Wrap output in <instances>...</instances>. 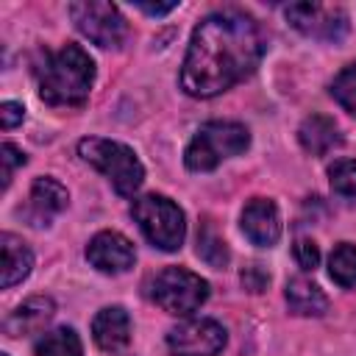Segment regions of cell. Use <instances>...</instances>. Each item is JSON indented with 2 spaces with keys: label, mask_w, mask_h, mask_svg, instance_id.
<instances>
[{
  "label": "cell",
  "mask_w": 356,
  "mask_h": 356,
  "mask_svg": "<svg viewBox=\"0 0 356 356\" xmlns=\"http://www.w3.org/2000/svg\"><path fill=\"white\" fill-rule=\"evenodd\" d=\"M267 50L259 22L236 8L211 11L192 31L181 86L192 97H214L245 81Z\"/></svg>",
  "instance_id": "cell-1"
},
{
  "label": "cell",
  "mask_w": 356,
  "mask_h": 356,
  "mask_svg": "<svg viewBox=\"0 0 356 356\" xmlns=\"http://www.w3.org/2000/svg\"><path fill=\"white\" fill-rule=\"evenodd\" d=\"M36 78L39 97L47 106H83L92 92L95 61L81 44L67 42L61 50L44 53L36 67Z\"/></svg>",
  "instance_id": "cell-2"
},
{
  "label": "cell",
  "mask_w": 356,
  "mask_h": 356,
  "mask_svg": "<svg viewBox=\"0 0 356 356\" xmlns=\"http://www.w3.org/2000/svg\"><path fill=\"white\" fill-rule=\"evenodd\" d=\"M248 145H250V134L242 122L211 120V122H203L197 128V134L192 136V142L186 145L184 164L192 172H209L222 159H231V156H239L242 150H248Z\"/></svg>",
  "instance_id": "cell-3"
},
{
  "label": "cell",
  "mask_w": 356,
  "mask_h": 356,
  "mask_svg": "<svg viewBox=\"0 0 356 356\" xmlns=\"http://www.w3.org/2000/svg\"><path fill=\"white\" fill-rule=\"evenodd\" d=\"M78 156L86 164H92L95 170H100L111 181V186L120 195H125V197L134 195L142 186V181H145L142 161L122 142L103 139V136H86V139L78 142Z\"/></svg>",
  "instance_id": "cell-4"
},
{
  "label": "cell",
  "mask_w": 356,
  "mask_h": 356,
  "mask_svg": "<svg viewBox=\"0 0 356 356\" xmlns=\"http://www.w3.org/2000/svg\"><path fill=\"white\" fill-rule=\"evenodd\" d=\"M134 220L139 222L145 239L159 250H178L186 236V220L178 203H172L164 195H142L131 206Z\"/></svg>",
  "instance_id": "cell-5"
},
{
  "label": "cell",
  "mask_w": 356,
  "mask_h": 356,
  "mask_svg": "<svg viewBox=\"0 0 356 356\" xmlns=\"http://www.w3.org/2000/svg\"><path fill=\"white\" fill-rule=\"evenodd\" d=\"M209 298V284L186 267H164L153 281V300L170 314H192Z\"/></svg>",
  "instance_id": "cell-6"
},
{
  "label": "cell",
  "mask_w": 356,
  "mask_h": 356,
  "mask_svg": "<svg viewBox=\"0 0 356 356\" xmlns=\"http://www.w3.org/2000/svg\"><path fill=\"white\" fill-rule=\"evenodd\" d=\"M70 17L75 28L100 47H120L128 36V22L120 14V8L111 3H97V0L72 3Z\"/></svg>",
  "instance_id": "cell-7"
},
{
  "label": "cell",
  "mask_w": 356,
  "mask_h": 356,
  "mask_svg": "<svg viewBox=\"0 0 356 356\" xmlns=\"http://www.w3.org/2000/svg\"><path fill=\"white\" fill-rule=\"evenodd\" d=\"M286 19L295 31L317 42H339L348 33V14L339 6L325 3H292L286 6Z\"/></svg>",
  "instance_id": "cell-8"
},
{
  "label": "cell",
  "mask_w": 356,
  "mask_h": 356,
  "mask_svg": "<svg viewBox=\"0 0 356 356\" xmlns=\"http://www.w3.org/2000/svg\"><path fill=\"white\" fill-rule=\"evenodd\" d=\"M167 348L172 356H217L225 348V328L209 317L186 320L167 334Z\"/></svg>",
  "instance_id": "cell-9"
},
{
  "label": "cell",
  "mask_w": 356,
  "mask_h": 356,
  "mask_svg": "<svg viewBox=\"0 0 356 356\" xmlns=\"http://www.w3.org/2000/svg\"><path fill=\"white\" fill-rule=\"evenodd\" d=\"M86 259H89V264L97 267L100 273L117 275V273H125V270L134 267L136 250H134V245H131L122 234H117V231H100V234H95V236L89 239V245H86Z\"/></svg>",
  "instance_id": "cell-10"
},
{
  "label": "cell",
  "mask_w": 356,
  "mask_h": 356,
  "mask_svg": "<svg viewBox=\"0 0 356 356\" xmlns=\"http://www.w3.org/2000/svg\"><path fill=\"white\" fill-rule=\"evenodd\" d=\"M242 231L259 248L275 245L278 236H281V214H278V206L270 197H253V200H248L245 209H242Z\"/></svg>",
  "instance_id": "cell-11"
},
{
  "label": "cell",
  "mask_w": 356,
  "mask_h": 356,
  "mask_svg": "<svg viewBox=\"0 0 356 356\" xmlns=\"http://www.w3.org/2000/svg\"><path fill=\"white\" fill-rule=\"evenodd\" d=\"M92 339L100 350H122L131 342V317L122 306H106L92 320Z\"/></svg>",
  "instance_id": "cell-12"
},
{
  "label": "cell",
  "mask_w": 356,
  "mask_h": 356,
  "mask_svg": "<svg viewBox=\"0 0 356 356\" xmlns=\"http://www.w3.org/2000/svg\"><path fill=\"white\" fill-rule=\"evenodd\" d=\"M298 139H300L303 150L312 153V156H325L328 150H334V147L342 142L337 122H334L331 117H325V114H312V117H306V120L300 122V128H298Z\"/></svg>",
  "instance_id": "cell-13"
},
{
  "label": "cell",
  "mask_w": 356,
  "mask_h": 356,
  "mask_svg": "<svg viewBox=\"0 0 356 356\" xmlns=\"http://www.w3.org/2000/svg\"><path fill=\"white\" fill-rule=\"evenodd\" d=\"M284 298H286L289 312L303 314V317H320V314L328 312V298H325V292H323L314 281L300 278V275L286 281Z\"/></svg>",
  "instance_id": "cell-14"
},
{
  "label": "cell",
  "mask_w": 356,
  "mask_h": 356,
  "mask_svg": "<svg viewBox=\"0 0 356 356\" xmlns=\"http://www.w3.org/2000/svg\"><path fill=\"white\" fill-rule=\"evenodd\" d=\"M0 248H3V286H14L22 278H28L31 267H33V253L31 248L14 236V234H0Z\"/></svg>",
  "instance_id": "cell-15"
},
{
  "label": "cell",
  "mask_w": 356,
  "mask_h": 356,
  "mask_svg": "<svg viewBox=\"0 0 356 356\" xmlns=\"http://www.w3.org/2000/svg\"><path fill=\"white\" fill-rule=\"evenodd\" d=\"M56 306L50 298H31L22 306H17L11 312V317L6 320V334L8 337H19V334H33L39 331L50 317H53Z\"/></svg>",
  "instance_id": "cell-16"
},
{
  "label": "cell",
  "mask_w": 356,
  "mask_h": 356,
  "mask_svg": "<svg viewBox=\"0 0 356 356\" xmlns=\"http://www.w3.org/2000/svg\"><path fill=\"white\" fill-rule=\"evenodd\" d=\"M67 200H70V195H67L64 184H58V181L50 178V175L36 178L33 186H31V209L36 211L39 225H42V220L47 222V217L64 211V209H67Z\"/></svg>",
  "instance_id": "cell-17"
},
{
  "label": "cell",
  "mask_w": 356,
  "mask_h": 356,
  "mask_svg": "<svg viewBox=\"0 0 356 356\" xmlns=\"http://www.w3.org/2000/svg\"><path fill=\"white\" fill-rule=\"evenodd\" d=\"M33 353L36 356H83V345H81V337L64 325V328L44 331L33 342Z\"/></svg>",
  "instance_id": "cell-18"
},
{
  "label": "cell",
  "mask_w": 356,
  "mask_h": 356,
  "mask_svg": "<svg viewBox=\"0 0 356 356\" xmlns=\"http://www.w3.org/2000/svg\"><path fill=\"white\" fill-rule=\"evenodd\" d=\"M197 256H200L209 267H214V270L225 267L228 259H231L228 245H225V239L217 234V228H214L211 220H203L200 228H197Z\"/></svg>",
  "instance_id": "cell-19"
},
{
  "label": "cell",
  "mask_w": 356,
  "mask_h": 356,
  "mask_svg": "<svg viewBox=\"0 0 356 356\" xmlns=\"http://www.w3.org/2000/svg\"><path fill=\"white\" fill-rule=\"evenodd\" d=\"M328 273L331 278L345 286V289H353L356 286V245L350 242H339L328 259Z\"/></svg>",
  "instance_id": "cell-20"
},
{
  "label": "cell",
  "mask_w": 356,
  "mask_h": 356,
  "mask_svg": "<svg viewBox=\"0 0 356 356\" xmlns=\"http://www.w3.org/2000/svg\"><path fill=\"white\" fill-rule=\"evenodd\" d=\"M331 97L348 111L356 117V61L342 67L337 72V78L331 81Z\"/></svg>",
  "instance_id": "cell-21"
},
{
  "label": "cell",
  "mask_w": 356,
  "mask_h": 356,
  "mask_svg": "<svg viewBox=\"0 0 356 356\" xmlns=\"http://www.w3.org/2000/svg\"><path fill=\"white\" fill-rule=\"evenodd\" d=\"M328 181L331 189L342 197L356 200V161L353 159H339L328 167Z\"/></svg>",
  "instance_id": "cell-22"
},
{
  "label": "cell",
  "mask_w": 356,
  "mask_h": 356,
  "mask_svg": "<svg viewBox=\"0 0 356 356\" xmlns=\"http://www.w3.org/2000/svg\"><path fill=\"white\" fill-rule=\"evenodd\" d=\"M0 161H3V189H8V184H11V178H14V170L22 167L28 159H25V153H22L17 145L6 142V145L0 147Z\"/></svg>",
  "instance_id": "cell-23"
},
{
  "label": "cell",
  "mask_w": 356,
  "mask_h": 356,
  "mask_svg": "<svg viewBox=\"0 0 356 356\" xmlns=\"http://www.w3.org/2000/svg\"><path fill=\"white\" fill-rule=\"evenodd\" d=\"M239 278H242V286L248 292H261L270 284V275H267V270H261V264H248Z\"/></svg>",
  "instance_id": "cell-24"
},
{
  "label": "cell",
  "mask_w": 356,
  "mask_h": 356,
  "mask_svg": "<svg viewBox=\"0 0 356 356\" xmlns=\"http://www.w3.org/2000/svg\"><path fill=\"white\" fill-rule=\"evenodd\" d=\"M295 259H298V264L303 270H314L320 264V250H317V245L312 239H298L295 242Z\"/></svg>",
  "instance_id": "cell-25"
},
{
  "label": "cell",
  "mask_w": 356,
  "mask_h": 356,
  "mask_svg": "<svg viewBox=\"0 0 356 356\" xmlns=\"http://www.w3.org/2000/svg\"><path fill=\"white\" fill-rule=\"evenodd\" d=\"M0 120H3V128L11 131L14 125H19V122L25 120V108H22L19 103H14V100H6V103L0 106Z\"/></svg>",
  "instance_id": "cell-26"
},
{
  "label": "cell",
  "mask_w": 356,
  "mask_h": 356,
  "mask_svg": "<svg viewBox=\"0 0 356 356\" xmlns=\"http://www.w3.org/2000/svg\"><path fill=\"white\" fill-rule=\"evenodd\" d=\"M139 11H145V14H150V17H164V14H170L178 3H134Z\"/></svg>",
  "instance_id": "cell-27"
},
{
  "label": "cell",
  "mask_w": 356,
  "mask_h": 356,
  "mask_svg": "<svg viewBox=\"0 0 356 356\" xmlns=\"http://www.w3.org/2000/svg\"><path fill=\"white\" fill-rule=\"evenodd\" d=\"M3 356H6V353H3Z\"/></svg>",
  "instance_id": "cell-28"
}]
</instances>
